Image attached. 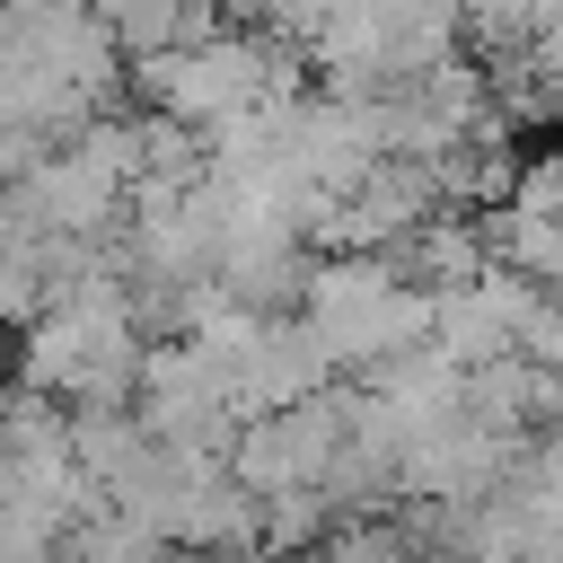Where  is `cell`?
I'll return each mask as SVG.
<instances>
[{
	"mask_svg": "<svg viewBox=\"0 0 563 563\" xmlns=\"http://www.w3.org/2000/svg\"><path fill=\"white\" fill-rule=\"evenodd\" d=\"M290 317L317 334V352L334 361V378L343 369L369 378L378 361L431 343V290H413L387 255H317Z\"/></svg>",
	"mask_w": 563,
	"mask_h": 563,
	"instance_id": "cell-1",
	"label": "cell"
}]
</instances>
